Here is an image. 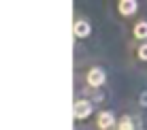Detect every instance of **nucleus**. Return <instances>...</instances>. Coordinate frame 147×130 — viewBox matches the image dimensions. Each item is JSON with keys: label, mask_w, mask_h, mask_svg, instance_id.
<instances>
[{"label": "nucleus", "mask_w": 147, "mask_h": 130, "mask_svg": "<svg viewBox=\"0 0 147 130\" xmlns=\"http://www.w3.org/2000/svg\"><path fill=\"white\" fill-rule=\"evenodd\" d=\"M73 111H75V117H88L90 113H92V104L88 100H77Z\"/></svg>", "instance_id": "obj_1"}, {"label": "nucleus", "mask_w": 147, "mask_h": 130, "mask_svg": "<svg viewBox=\"0 0 147 130\" xmlns=\"http://www.w3.org/2000/svg\"><path fill=\"white\" fill-rule=\"evenodd\" d=\"M88 81L92 83V86H100V83L105 81V73L100 71V68H94V71H90V75H88Z\"/></svg>", "instance_id": "obj_2"}, {"label": "nucleus", "mask_w": 147, "mask_h": 130, "mask_svg": "<svg viewBox=\"0 0 147 130\" xmlns=\"http://www.w3.org/2000/svg\"><path fill=\"white\" fill-rule=\"evenodd\" d=\"M119 11L124 15H132L136 11V2H132V0H121L119 2Z\"/></svg>", "instance_id": "obj_3"}, {"label": "nucleus", "mask_w": 147, "mask_h": 130, "mask_svg": "<svg viewBox=\"0 0 147 130\" xmlns=\"http://www.w3.org/2000/svg\"><path fill=\"white\" fill-rule=\"evenodd\" d=\"M75 34H77V36H88L90 34V24L88 22H77L75 24Z\"/></svg>", "instance_id": "obj_4"}, {"label": "nucleus", "mask_w": 147, "mask_h": 130, "mask_svg": "<svg viewBox=\"0 0 147 130\" xmlns=\"http://www.w3.org/2000/svg\"><path fill=\"white\" fill-rule=\"evenodd\" d=\"M98 124H100V128L107 130L109 126H113V115H111V113H102V115L98 117Z\"/></svg>", "instance_id": "obj_5"}, {"label": "nucleus", "mask_w": 147, "mask_h": 130, "mask_svg": "<svg viewBox=\"0 0 147 130\" xmlns=\"http://www.w3.org/2000/svg\"><path fill=\"white\" fill-rule=\"evenodd\" d=\"M134 34H136L139 38H145V36H147V24H145V22H141L139 26L134 28Z\"/></svg>", "instance_id": "obj_6"}, {"label": "nucleus", "mask_w": 147, "mask_h": 130, "mask_svg": "<svg viewBox=\"0 0 147 130\" xmlns=\"http://www.w3.org/2000/svg\"><path fill=\"white\" fill-rule=\"evenodd\" d=\"M119 130H132V122H130V119H124L121 126H119Z\"/></svg>", "instance_id": "obj_7"}, {"label": "nucleus", "mask_w": 147, "mask_h": 130, "mask_svg": "<svg viewBox=\"0 0 147 130\" xmlns=\"http://www.w3.org/2000/svg\"><path fill=\"white\" fill-rule=\"evenodd\" d=\"M141 58H143V60H147V45H143V47H141Z\"/></svg>", "instance_id": "obj_8"}, {"label": "nucleus", "mask_w": 147, "mask_h": 130, "mask_svg": "<svg viewBox=\"0 0 147 130\" xmlns=\"http://www.w3.org/2000/svg\"><path fill=\"white\" fill-rule=\"evenodd\" d=\"M141 102H143L145 107H147V92H143V94H141Z\"/></svg>", "instance_id": "obj_9"}]
</instances>
